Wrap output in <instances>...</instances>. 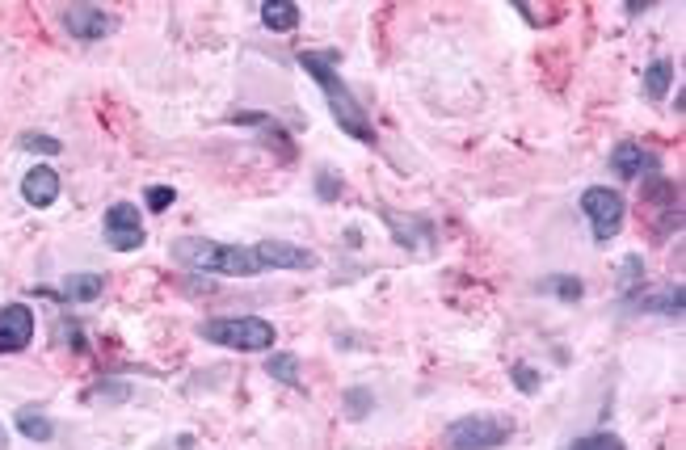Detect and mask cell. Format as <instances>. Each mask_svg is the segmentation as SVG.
<instances>
[{"label": "cell", "mask_w": 686, "mask_h": 450, "mask_svg": "<svg viewBox=\"0 0 686 450\" xmlns=\"http://www.w3.org/2000/svg\"><path fill=\"white\" fill-rule=\"evenodd\" d=\"M102 232H106V244H110V249H118V253H135V249H144V240H148L135 202H114V207L106 211Z\"/></svg>", "instance_id": "8992f818"}, {"label": "cell", "mask_w": 686, "mask_h": 450, "mask_svg": "<svg viewBox=\"0 0 686 450\" xmlns=\"http://www.w3.org/2000/svg\"><path fill=\"white\" fill-rule=\"evenodd\" d=\"M644 207L653 211L657 236H670L682 228V202H678V186L670 177H653L644 181Z\"/></svg>", "instance_id": "52a82bcc"}, {"label": "cell", "mask_w": 686, "mask_h": 450, "mask_svg": "<svg viewBox=\"0 0 686 450\" xmlns=\"http://www.w3.org/2000/svg\"><path fill=\"white\" fill-rule=\"evenodd\" d=\"M34 341V312L26 303H5L0 308V354H22Z\"/></svg>", "instance_id": "30bf717a"}, {"label": "cell", "mask_w": 686, "mask_h": 450, "mask_svg": "<svg viewBox=\"0 0 686 450\" xmlns=\"http://www.w3.org/2000/svg\"><path fill=\"white\" fill-rule=\"evenodd\" d=\"M682 308H686V291H682V282H665L661 291H653V295H636V299H628L623 303V312H657V316H682Z\"/></svg>", "instance_id": "8fae6325"}, {"label": "cell", "mask_w": 686, "mask_h": 450, "mask_svg": "<svg viewBox=\"0 0 686 450\" xmlns=\"http://www.w3.org/2000/svg\"><path fill=\"white\" fill-rule=\"evenodd\" d=\"M59 22H64V30L76 43H97V38H106L114 30V13L102 5H64Z\"/></svg>", "instance_id": "ba28073f"}, {"label": "cell", "mask_w": 686, "mask_h": 450, "mask_svg": "<svg viewBox=\"0 0 686 450\" xmlns=\"http://www.w3.org/2000/svg\"><path fill=\"white\" fill-rule=\"evenodd\" d=\"M266 375H270L274 383L304 387V383H299V358H295V354H270V358H266Z\"/></svg>", "instance_id": "d6986e66"}, {"label": "cell", "mask_w": 686, "mask_h": 450, "mask_svg": "<svg viewBox=\"0 0 686 450\" xmlns=\"http://www.w3.org/2000/svg\"><path fill=\"white\" fill-rule=\"evenodd\" d=\"M299 68L320 85V93H325L329 110H333V122L341 131H346L350 139H358V143H375V122H371L367 110H362V101L350 93L346 80H341L337 51H299Z\"/></svg>", "instance_id": "7a4b0ae2"}, {"label": "cell", "mask_w": 686, "mask_h": 450, "mask_svg": "<svg viewBox=\"0 0 686 450\" xmlns=\"http://www.w3.org/2000/svg\"><path fill=\"white\" fill-rule=\"evenodd\" d=\"M173 261L194 274H228V278H257L266 270H312L316 253L291 240H261V244H224L207 236L173 240Z\"/></svg>", "instance_id": "6da1fadb"}, {"label": "cell", "mask_w": 686, "mask_h": 450, "mask_svg": "<svg viewBox=\"0 0 686 450\" xmlns=\"http://www.w3.org/2000/svg\"><path fill=\"white\" fill-rule=\"evenodd\" d=\"M13 421H17V429H22L30 442H51V438H55V421L43 413V408H34V404H22V408H17Z\"/></svg>", "instance_id": "5bb4252c"}, {"label": "cell", "mask_w": 686, "mask_h": 450, "mask_svg": "<svg viewBox=\"0 0 686 450\" xmlns=\"http://www.w3.org/2000/svg\"><path fill=\"white\" fill-rule=\"evenodd\" d=\"M623 211H628V207H623V194L611 190V186H590L581 194V215L590 219V232H594L598 244H611L619 236Z\"/></svg>", "instance_id": "5b68a950"}, {"label": "cell", "mask_w": 686, "mask_h": 450, "mask_svg": "<svg viewBox=\"0 0 686 450\" xmlns=\"http://www.w3.org/2000/svg\"><path fill=\"white\" fill-rule=\"evenodd\" d=\"M17 148L30 152V156H59L64 152V143H59L55 135H43V131H22L17 135Z\"/></svg>", "instance_id": "44dd1931"}, {"label": "cell", "mask_w": 686, "mask_h": 450, "mask_svg": "<svg viewBox=\"0 0 686 450\" xmlns=\"http://www.w3.org/2000/svg\"><path fill=\"white\" fill-rule=\"evenodd\" d=\"M261 26L266 30H295L299 26V5L295 0H266V5H261Z\"/></svg>", "instance_id": "9a60e30c"}, {"label": "cell", "mask_w": 686, "mask_h": 450, "mask_svg": "<svg viewBox=\"0 0 686 450\" xmlns=\"http://www.w3.org/2000/svg\"><path fill=\"white\" fill-rule=\"evenodd\" d=\"M514 425L497 413H480V417H459L447 425V446L451 450H497L501 442H510Z\"/></svg>", "instance_id": "277c9868"}, {"label": "cell", "mask_w": 686, "mask_h": 450, "mask_svg": "<svg viewBox=\"0 0 686 450\" xmlns=\"http://www.w3.org/2000/svg\"><path fill=\"white\" fill-rule=\"evenodd\" d=\"M379 219L388 223L392 240L400 244V249H413V253H430L434 249V223L421 219V215H400L392 207H379Z\"/></svg>", "instance_id": "9c48e42d"}, {"label": "cell", "mask_w": 686, "mask_h": 450, "mask_svg": "<svg viewBox=\"0 0 686 450\" xmlns=\"http://www.w3.org/2000/svg\"><path fill=\"white\" fill-rule=\"evenodd\" d=\"M346 404H350V417L362 421V417H367V408H371V392H367V387H354V392L346 396Z\"/></svg>", "instance_id": "cb8c5ba5"}, {"label": "cell", "mask_w": 686, "mask_h": 450, "mask_svg": "<svg viewBox=\"0 0 686 450\" xmlns=\"http://www.w3.org/2000/svg\"><path fill=\"white\" fill-rule=\"evenodd\" d=\"M670 80H674V64L670 59H657V64L644 68V93H649L653 101H661L665 93H670Z\"/></svg>", "instance_id": "ac0fdd59"}, {"label": "cell", "mask_w": 686, "mask_h": 450, "mask_svg": "<svg viewBox=\"0 0 686 450\" xmlns=\"http://www.w3.org/2000/svg\"><path fill=\"white\" fill-rule=\"evenodd\" d=\"M539 291H548V295H556V299H564V303H577V299L585 295V286H581V278H573V274H552V278L539 282Z\"/></svg>", "instance_id": "ffe728a7"}, {"label": "cell", "mask_w": 686, "mask_h": 450, "mask_svg": "<svg viewBox=\"0 0 686 450\" xmlns=\"http://www.w3.org/2000/svg\"><path fill=\"white\" fill-rule=\"evenodd\" d=\"M615 286H619V299L623 303L644 291V257L640 253H628V257L619 261V282Z\"/></svg>", "instance_id": "2e32d148"}, {"label": "cell", "mask_w": 686, "mask_h": 450, "mask_svg": "<svg viewBox=\"0 0 686 450\" xmlns=\"http://www.w3.org/2000/svg\"><path fill=\"white\" fill-rule=\"evenodd\" d=\"M0 450H9V434H5V425H0Z\"/></svg>", "instance_id": "4316f807"}, {"label": "cell", "mask_w": 686, "mask_h": 450, "mask_svg": "<svg viewBox=\"0 0 686 450\" xmlns=\"http://www.w3.org/2000/svg\"><path fill=\"white\" fill-rule=\"evenodd\" d=\"M316 194L325 198V202H333L337 194H341V186H337V173L333 169H320V181H316Z\"/></svg>", "instance_id": "d4e9b609"}, {"label": "cell", "mask_w": 686, "mask_h": 450, "mask_svg": "<svg viewBox=\"0 0 686 450\" xmlns=\"http://www.w3.org/2000/svg\"><path fill=\"white\" fill-rule=\"evenodd\" d=\"M611 169L623 181H636V177H644V169H657V156L644 152L640 143H619V148L611 152Z\"/></svg>", "instance_id": "4fadbf2b"}, {"label": "cell", "mask_w": 686, "mask_h": 450, "mask_svg": "<svg viewBox=\"0 0 686 450\" xmlns=\"http://www.w3.org/2000/svg\"><path fill=\"white\" fill-rule=\"evenodd\" d=\"M102 291H106L102 274H68L64 278V299H72V303H93Z\"/></svg>", "instance_id": "e0dca14e"}, {"label": "cell", "mask_w": 686, "mask_h": 450, "mask_svg": "<svg viewBox=\"0 0 686 450\" xmlns=\"http://www.w3.org/2000/svg\"><path fill=\"white\" fill-rule=\"evenodd\" d=\"M198 337L219 345V350H240V354H266L274 350V324L261 316H215L198 324Z\"/></svg>", "instance_id": "3957f363"}, {"label": "cell", "mask_w": 686, "mask_h": 450, "mask_svg": "<svg viewBox=\"0 0 686 450\" xmlns=\"http://www.w3.org/2000/svg\"><path fill=\"white\" fill-rule=\"evenodd\" d=\"M510 379L518 383L522 396H535L539 392V371H535V366H527V362H514L510 366Z\"/></svg>", "instance_id": "7402d4cb"}, {"label": "cell", "mask_w": 686, "mask_h": 450, "mask_svg": "<svg viewBox=\"0 0 686 450\" xmlns=\"http://www.w3.org/2000/svg\"><path fill=\"white\" fill-rule=\"evenodd\" d=\"M22 198L30 202V207H51V202L59 198V173L55 169H47V165H38V169H30L26 177H22Z\"/></svg>", "instance_id": "7c38bea8"}, {"label": "cell", "mask_w": 686, "mask_h": 450, "mask_svg": "<svg viewBox=\"0 0 686 450\" xmlns=\"http://www.w3.org/2000/svg\"><path fill=\"white\" fill-rule=\"evenodd\" d=\"M569 450H628V446H623V438H615V434H585Z\"/></svg>", "instance_id": "603a6c76"}, {"label": "cell", "mask_w": 686, "mask_h": 450, "mask_svg": "<svg viewBox=\"0 0 686 450\" xmlns=\"http://www.w3.org/2000/svg\"><path fill=\"white\" fill-rule=\"evenodd\" d=\"M173 186H152L148 190V211H165V207H173Z\"/></svg>", "instance_id": "484cf974"}]
</instances>
